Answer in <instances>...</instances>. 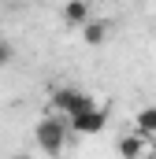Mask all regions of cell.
Returning <instances> with one entry per match:
<instances>
[{
  "mask_svg": "<svg viewBox=\"0 0 156 159\" xmlns=\"http://www.w3.org/2000/svg\"><path fill=\"white\" fill-rule=\"evenodd\" d=\"M67 133H71V126L60 119H41L37 129H34V137H37V148L45 152V156H60L63 152V144H67Z\"/></svg>",
  "mask_w": 156,
  "mask_h": 159,
  "instance_id": "obj_1",
  "label": "cell"
},
{
  "mask_svg": "<svg viewBox=\"0 0 156 159\" xmlns=\"http://www.w3.org/2000/svg\"><path fill=\"white\" fill-rule=\"evenodd\" d=\"M52 107L56 111H63L67 119H75V115H82V111H93V107H100L89 93H82V89H71V85H63V89H52Z\"/></svg>",
  "mask_w": 156,
  "mask_h": 159,
  "instance_id": "obj_2",
  "label": "cell"
},
{
  "mask_svg": "<svg viewBox=\"0 0 156 159\" xmlns=\"http://www.w3.org/2000/svg\"><path fill=\"white\" fill-rule=\"evenodd\" d=\"M67 126H71V133H78V137H97L100 129H108V111H104V107L82 111L75 119H67Z\"/></svg>",
  "mask_w": 156,
  "mask_h": 159,
  "instance_id": "obj_3",
  "label": "cell"
},
{
  "mask_svg": "<svg viewBox=\"0 0 156 159\" xmlns=\"http://www.w3.org/2000/svg\"><path fill=\"white\" fill-rule=\"evenodd\" d=\"M119 156L123 159H145L149 156V141H145L138 129H130L126 137H119Z\"/></svg>",
  "mask_w": 156,
  "mask_h": 159,
  "instance_id": "obj_4",
  "label": "cell"
},
{
  "mask_svg": "<svg viewBox=\"0 0 156 159\" xmlns=\"http://www.w3.org/2000/svg\"><path fill=\"white\" fill-rule=\"evenodd\" d=\"M108 37H112V22H108V19H89V22L82 26V41H85L89 48L104 44Z\"/></svg>",
  "mask_w": 156,
  "mask_h": 159,
  "instance_id": "obj_5",
  "label": "cell"
},
{
  "mask_svg": "<svg viewBox=\"0 0 156 159\" xmlns=\"http://www.w3.org/2000/svg\"><path fill=\"white\" fill-rule=\"evenodd\" d=\"M89 19H93V11H89V0H67V4H63V22H67V26L82 30Z\"/></svg>",
  "mask_w": 156,
  "mask_h": 159,
  "instance_id": "obj_6",
  "label": "cell"
},
{
  "mask_svg": "<svg viewBox=\"0 0 156 159\" xmlns=\"http://www.w3.org/2000/svg\"><path fill=\"white\" fill-rule=\"evenodd\" d=\"M134 129L141 133V137H156V107H141L138 111V119H134Z\"/></svg>",
  "mask_w": 156,
  "mask_h": 159,
  "instance_id": "obj_7",
  "label": "cell"
},
{
  "mask_svg": "<svg viewBox=\"0 0 156 159\" xmlns=\"http://www.w3.org/2000/svg\"><path fill=\"white\" fill-rule=\"evenodd\" d=\"M11 59H15V48H11L7 41H0V67H7Z\"/></svg>",
  "mask_w": 156,
  "mask_h": 159,
  "instance_id": "obj_8",
  "label": "cell"
},
{
  "mask_svg": "<svg viewBox=\"0 0 156 159\" xmlns=\"http://www.w3.org/2000/svg\"><path fill=\"white\" fill-rule=\"evenodd\" d=\"M11 159H34V156H11Z\"/></svg>",
  "mask_w": 156,
  "mask_h": 159,
  "instance_id": "obj_9",
  "label": "cell"
}]
</instances>
